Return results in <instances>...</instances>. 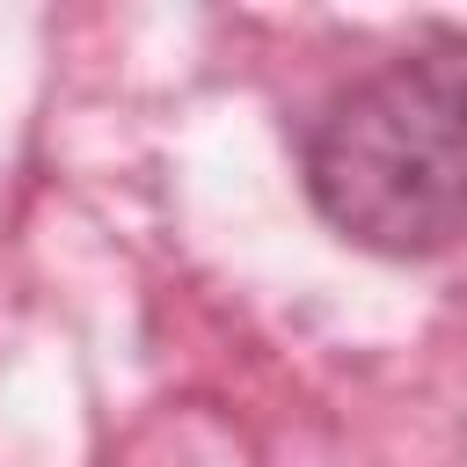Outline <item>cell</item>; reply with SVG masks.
Masks as SVG:
<instances>
[{"mask_svg": "<svg viewBox=\"0 0 467 467\" xmlns=\"http://www.w3.org/2000/svg\"><path fill=\"white\" fill-rule=\"evenodd\" d=\"M314 212L379 255L467 241V29L379 58L321 102L299 146Z\"/></svg>", "mask_w": 467, "mask_h": 467, "instance_id": "1", "label": "cell"}]
</instances>
